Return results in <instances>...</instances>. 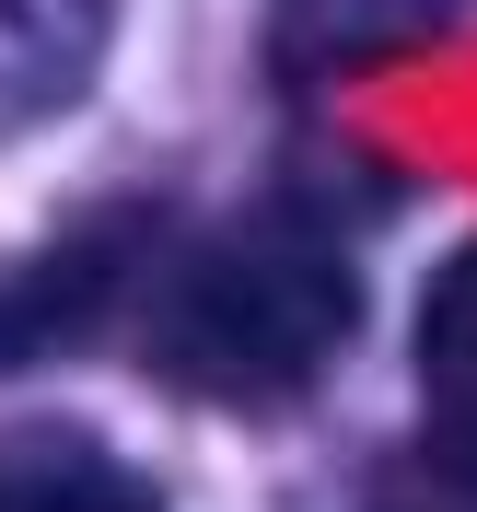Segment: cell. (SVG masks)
<instances>
[{
	"label": "cell",
	"instance_id": "6da1fadb",
	"mask_svg": "<svg viewBox=\"0 0 477 512\" xmlns=\"http://www.w3.org/2000/svg\"><path fill=\"white\" fill-rule=\"evenodd\" d=\"M350 256L303 210H256L233 233H198L140 303L152 373L210 396V408H291L326 361L350 350Z\"/></svg>",
	"mask_w": 477,
	"mask_h": 512
},
{
	"label": "cell",
	"instance_id": "7a4b0ae2",
	"mask_svg": "<svg viewBox=\"0 0 477 512\" xmlns=\"http://www.w3.org/2000/svg\"><path fill=\"white\" fill-rule=\"evenodd\" d=\"M128 280H140V222L70 233V245H47L35 268H12V280H0V373H24V361L70 350V338H94V326L128 303Z\"/></svg>",
	"mask_w": 477,
	"mask_h": 512
},
{
	"label": "cell",
	"instance_id": "3957f363",
	"mask_svg": "<svg viewBox=\"0 0 477 512\" xmlns=\"http://www.w3.org/2000/svg\"><path fill=\"white\" fill-rule=\"evenodd\" d=\"M117 0H0V140L35 117H59L105 59Z\"/></svg>",
	"mask_w": 477,
	"mask_h": 512
},
{
	"label": "cell",
	"instance_id": "277c9868",
	"mask_svg": "<svg viewBox=\"0 0 477 512\" xmlns=\"http://www.w3.org/2000/svg\"><path fill=\"white\" fill-rule=\"evenodd\" d=\"M0 512H152V489L82 431H24L0 454Z\"/></svg>",
	"mask_w": 477,
	"mask_h": 512
},
{
	"label": "cell",
	"instance_id": "5b68a950",
	"mask_svg": "<svg viewBox=\"0 0 477 512\" xmlns=\"http://www.w3.org/2000/svg\"><path fill=\"white\" fill-rule=\"evenodd\" d=\"M443 24V0H280L268 12V47L291 70H361L384 47H408V35Z\"/></svg>",
	"mask_w": 477,
	"mask_h": 512
},
{
	"label": "cell",
	"instance_id": "8992f818",
	"mask_svg": "<svg viewBox=\"0 0 477 512\" xmlns=\"http://www.w3.org/2000/svg\"><path fill=\"white\" fill-rule=\"evenodd\" d=\"M384 512H477V408L431 396V431L384 466Z\"/></svg>",
	"mask_w": 477,
	"mask_h": 512
},
{
	"label": "cell",
	"instance_id": "52a82bcc",
	"mask_svg": "<svg viewBox=\"0 0 477 512\" xmlns=\"http://www.w3.org/2000/svg\"><path fill=\"white\" fill-rule=\"evenodd\" d=\"M419 373H431L443 408H477V245L454 256L443 280H431V303H419Z\"/></svg>",
	"mask_w": 477,
	"mask_h": 512
}]
</instances>
